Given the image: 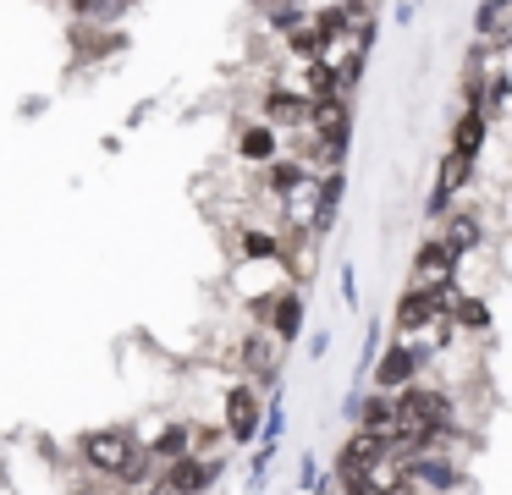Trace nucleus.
I'll list each match as a JSON object with an SVG mask.
<instances>
[{
    "label": "nucleus",
    "mask_w": 512,
    "mask_h": 495,
    "mask_svg": "<svg viewBox=\"0 0 512 495\" xmlns=\"http://www.w3.org/2000/svg\"><path fill=\"white\" fill-rule=\"evenodd\" d=\"M446 303H452V281H435V286H408L397 303V336L413 341L424 325H435V319L446 314Z\"/></svg>",
    "instance_id": "f257e3e1"
},
{
    "label": "nucleus",
    "mask_w": 512,
    "mask_h": 495,
    "mask_svg": "<svg viewBox=\"0 0 512 495\" xmlns=\"http://www.w3.org/2000/svg\"><path fill=\"white\" fill-rule=\"evenodd\" d=\"M133 435H122V429H89V435H78V457L89 462V468H100V473H122V462L133 457Z\"/></svg>",
    "instance_id": "f03ea898"
},
{
    "label": "nucleus",
    "mask_w": 512,
    "mask_h": 495,
    "mask_svg": "<svg viewBox=\"0 0 512 495\" xmlns=\"http://www.w3.org/2000/svg\"><path fill=\"white\" fill-rule=\"evenodd\" d=\"M424 358H430V341H397V347L380 358V369H375L380 391H402V385H413V374L424 369Z\"/></svg>",
    "instance_id": "7ed1b4c3"
},
{
    "label": "nucleus",
    "mask_w": 512,
    "mask_h": 495,
    "mask_svg": "<svg viewBox=\"0 0 512 495\" xmlns=\"http://www.w3.org/2000/svg\"><path fill=\"white\" fill-rule=\"evenodd\" d=\"M215 473H221V462H204V457H177L166 462V473H160V484H166L171 495H199L215 484Z\"/></svg>",
    "instance_id": "20e7f679"
},
{
    "label": "nucleus",
    "mask_w": 512,
    "mask_h": 495,
    "mask_svg": "<svg viewBox=\"0 0 512 495\" xmlns=\"http://www.w3.org/2000/svg\"><path fill=\"white\" fill-rule=\"evenodd\" d=\"M457 264H463V259H457V253L446 248L441 237H424V248L413 253V286H435V281H452V275H457Z\"/></svg>",
    "instance_id": "39448f33"
},
{
    "label": "nucleus",
    "mask_w": 512,
    "mask_h": 495,
    "mask_svg": "<svg viewBox=\"0 0 512 495\" xmlns=\"http://www.w3.org/2000/svg\"><path fill=\"white\" fill-rule=\"evenodd\" d=\"M259 325H270L276 341H292L303 330V297L292 292V286H281L276 297H265V319H259Z\"/></svg>",
    "instance_id": "423d86ee"
},
{
    "label": "nucleus",
    "mask_w": 512,
    "mask_h": 495,
    "mask_svg": "<svg viewBox=\"0 0 512 495\" xmlns=\"http://www.w3.org/2000/svg\"><path fill=\"white\" fill-rule=\"evenodd\" d=\"M380 457H386V446H380L369 429H358V435L342 446V457H336V479H342V484H347V479H364V473L375 468Z\"/></svg>",
    "instance_id": "0eeeda50"
},
{
    "label": "nucleus",
    "mask_w": 512,
    "mask_h": 495,
    "mask_svg": "<svg viewBox=\"0 0 512 495\" xmlns=\"http://www.w3.org/2000/svg\"><path fill=\"white\" fill-rule=\"evenodd\" d=\"M265 127H309V94H303V88H270L265 94Z\"/></svg>",
    "instance_id": "6e6552de"
},
{
    "label": "nucleus",
    "mask_w": 512,
    "mask_h": 495,
    "mask_svg": "<svg viewBox=\"0 0 512 495\" xmlns=\"http://www.w3.org/2000/svg\"><path fill=\"white\" fill-rule=\"evenodd\" d=\"M226 435L232 440H254L259 435V396H254V385H232V396H226Z\"/></svg>",
    "instance_id": "1a4fd4ad"
},
{
    "label": "nucleus",
    "mask_w": 512,
    "mask_h": 495,
    "mask_svg": "<svg viewBox=\"0 0 512 495\" xmlns=\"http://www.w3.org/2000/svg\"><path fill=\"white\" fill-rule=\"evenodd\" d=\"M474 176V160H463V154H446L441 171H435V198H430V215H446L452 209V198L463 193V182Z\"/></svg>",
    "instance_id": "9d476101"
},
{
    "label": "nucleus",
    "mask_w": 512,
    "mask_h": 495,
    "mask_svg": "<svg viewBox=\"0 0 512 495\" xmlns=\"http://www.w3.org/2000/svg\"><path fill=\"white\" fill-rule=\"evenodd\" d=\"M243 369L254 374V380L276 385V336H270V330H254V336L243 341Z\"/></svg>",
    "instance_id": "9b49d317"
},
{
    "label": "nucleus",
    "mask_w": 512,
    "mask_h": 495,
    "mask_svg": "<svg viewBox=\"0 0 512 495\" xmlns=\"http://www.w3.org/2000/svg\"><path fill=\"white\" fill-rule=\"evenodd\" d=\"M237 154H243V160H254V165H270V160H276V127H265V121H259V127H243Z\"/></svg>",
    "instance_id": "f8f14e48"
},
{
    "label": "nucleus",
    "mask_w": 512,
    "mask_h": 495,
    "mask_svg": "<svg viewBox=\"0 0 512 495\" xmlns=\"http://www.w3.org/2000/svg\"><path fill=\"white\" fill-rule=\"evenodd\" d=\"M485 127H490V121L479 116V110H463V121H457V138H452V154H463V160H479Z\"/></svg>",
    "instance_id": "ddd939ff"
},
{
    "label": "nucleus",
    "mask_w": 512,
    "mask_h": 495,
    "mask_svg": "<svg viewBox=\"0 0 512 495\" xmlns=\"http://www.w3.org/2000/svg\"><path fill=\"white\" fill-rule=\"evenodd\" d=\"M441 242L463 259V253L479 242V215H452V220H446V231H441Z\"/></svg>",
    "instance_id": "4468645a"
},
{
    "label": "nucleus",
    "mask_w": 512,
    "mask_h": 495,
    "mask_svg": "<svg viewBox=\"0 0 512 495\" xmlns=\"http://www.w3.org/2000/svg\"><path fill=\"white\" fill-rule=\"evenodd\" d=\"M237 248H243L248 259H281V242H276V231H265V226H248V231H237Z\"/></svg>",
    "instance_id": "2eb2a0df"
},
{
    "label": "nucleus",
    "mask_w": 512,
    "mask_h": 495,
    "mask_svg": "<svg viewBox=\"0 0 512 495\" xmlns=\"http://www.w3.org/2000/svg\"><path fill=\"white\" fill-rule=\"evenodd\" d=\"M452 330H485L490 325V308L479 303V297H463V303L452 308V319H446Z\"/></svg>",
    "instance_id": "dca6fc26"
},
{
    "label": "nucleus",
    "mask_w": 512,
    "mask_h": 495,
    "mask_svg": "<svg viewBox=\"0 0 512 495\" xmlns=\"http://www.w3.org/2000/svg\"><path fill=\"white\" fill-rule=\"evenodd\" d=\"M479 39H507V0H485L479 6Z\"/></svg>",
    "instance_id": "f3484780"
},
{
    "label": "nucleus",
    "mask_w": 512,
    "mask_h": 495,
    "mask_svg": "<svg viewBox=\"0 0 512 495\" xmlns=\"http://www.w3.org/2000/svg\"><path fill=\"white\" fill-rule=\"evenodd\" d=\"M182 446H188V429H166V435H155V440H149V457H166V462H177V457H188V451H182Z\"/></svg>",
    "instance_id": "a211bd4d"
},
{
    "label": "nucleus",
    "mask_w": 512,
    "mask_h": 495,
    "mask_svg": "<svg viewBox=\"0 0 512 495\" xmlns=\"http://www.w3.org/2000/svg\"><path fill=\"white\" fill-rule=\"evenodd\" d=\"M303 176H309V171H303L298 160H270V193H287V187L303 182Z\"/></svg>",
    "instance_id": "6ab92c4d"
},
{
    "label": "nucleus",
    "mask_w": 512,
    "mask_h": 495,
    "mask_svg": "<svg viewBox=\"0 0 512 495\" xmlns=\"http://www.w3.org/2000/svg\"><path fill=\"white\" fill-rule=\"evenodd\" d=\"M320 495H336V490H320Z\"/></svg>",
    "instance_id": "aec40b11"
}]
</instances>
